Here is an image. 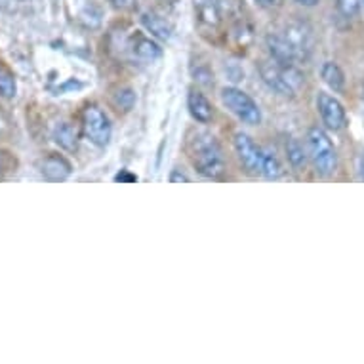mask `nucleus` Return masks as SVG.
<instances>
[{
    "mask_svg": "<svg viewBox=\"0 0 364 364\" xmlns=\"http://www.w3.org/2000/svg\"><path fill=\"white\" fill-rule=\"evenodd\" d=\"M271 58L282 63H298L313 50V31L304 21H290L281 33L267 36Z\"/></svg>",
    "mask_w": 364,
    "mask_h": 364,
    "instance_id": "nucleus-1",
    "label": "nucleus"
},
{
    "mask_svg": "<svg viewBox=\"0 0 364 364\" xmlns=\"http://www.w3.org/2000/svg\"><path fill=\"white\" fill-rule=\"evenodd\" d=\"M186 151L189 161L198 173L206 178L218 179L225 173V156L218 139L206 130H193L187 136Z\"/></svg>",
    "mask_w": 364,
    "mask_h": 364,
    "instance_id": "nucleus-2",
    "label": "nucleus"
},
{
    "mask_svg": "<svg viewBox=\"0 0 364 364\" xmlns=\"http://www.w3.org/2000/svg\"><path fill=\"white\" fill-rule=\"evenodd\" d=\"M195 8V23L200 35L210 42H218L223 35V23L227 16L237 18L239 0H193Z\"/></svg>",
    "mask_w": 364,
    "mask_h": 364,
    "instance_id": "nucleus-3",
    "label": "nucleus"
},
{
    "mask_svg": "<svg viewBox=\"0 0 364 364\" xmlns=\"http://www.w3.org/2000/svg\"><path fill=\"white\" fill-rule=\"evenodd\" d=\"M259 75L263 82L281 96H296V92L304 86V75L296 63H282L271 58L269 61H262Z\"/></svg>",
    "mask_w": 364,
    "mask_h": 364,
    "instance_id": "nucleus-4",
    "label": "nucleus"
},
{
    "mask_svg": "<svg viewBox=\"0 0 364 364\" xmlns=\"http://www.w3.org/2000/svg\"><path fill=\"white\" fill-rule=\"evenodd\" d=\"M307 151H309L313 166L321 176H332L338 166V155L326 132L318 126H313L307 132Z\"/></svg>",
    "mask_w": 364,
    "mask_h": 364,
    "instance_id": "nucleus-5",
    "label": "nucleus"
},
{
    "mask_svg": "<svg viewBox=\"0 0 364 364\" xmlns=\"http://www.w3.org/2000/svg\"><path fill=\"white\" fill-rule=\"evenodd\" d=\"M221 102H223V105H225L237 119L242 120L245 124L256 126L262 122L259 105H257L248 94H245L242 90L233 88V86L223 88L221 90Z\"/></svg>",
    "mask_w": 364,
    "mask_h": 364,
    "instance_id": "nucleus-6",
    "label": "nucleus"
},
{
    "mask_svg": "<svg viewBox=\"0 0 364 364\" xmlns=\"http://www.w3.org/2000/svg\"><path fill=\"white\" fill-rule=\"evenodd\" d=\"M82 132L92 144L97 147H105L111 141L113 128H111L109 117L103 113V109L97 105H88L82 111Z\"/></svg>",
    "mask_w": 364,
    "mask_h": 364,
    "instance_id": "nucleus-7",
    "label": "nucleus"
},
{
    "mask_svg": "<svg viewBox=\"0 0 364 364\" xmlns=\"http://www.w3.org/2000/svg\"><path fill=\"white\" fill-rule=\"evenodd\" d=\"M316 109H318V113H321L323 122L328 126L330 130L338 132L343 130L347 126L346 109H343V105H341L334 96L321 92L318 97H316Z\"/></svg>",
    "mask_w": 364,
    "mask_h": 364,
    "instance_id": "nucleus-8",
    "label": "nucleus"
},
{
    "mask_svg": "<svg viewBox=\"0 0 364 364\" xmlns=\"http://www.w3.org/2000/svg\"><path fill=\"white\" fill-rule=\"evenodd\" d=\"M235 153L239 156V161L242 162V166L250 173H262V159L263 149L254 144V139L246 134H237L233 139Z\"/></svg>",
    "mask_w": 364,
    "mask_h": 364,
    "instance_id": "nucleus-9",
    "label": "nucleus"
},
{
    "mask_svg": "<svg viewBox=\"0 0 364 364\" xmlns=\"http://www.w3.org/2000/svg\"><path fill=\"white\" fill-rule=\"evenodd\" d=\"M73 172L71 162L61 155L44 156L41 162V173L48 181H65Z\"/></svg>",
    "mask_w": 364,
    "mask_h": 364,
    "instance_id": "nucleus-10",
    "label": "nucleus"
},
{
    "mask_svg": "<svg viewBox=\"0 0 364 364\" xmlns=\"http://www.w3.org/2000/svg\"><path fill=\"white\" fill-rule=\"evenodd\" d=\"M130 52L134 54V58L139 61H151L159 60L162 55V48L156 44L155 41H151L149 36L141 35V33H136L132 35L130 38Z\"/></svg>",
    "mask_w": 364,
    "mask_h": 364,
    "instance_id": "nucleus-11",
    "label": "nucleus"
},
{
    "mask_svg": "<svg viewBox=\"0 0 364 364\" xmlns=\"http://www.w3.org/2000/svg\"><path fill=\"white\" fill-rule=\"evenodd\" d=\"M187 107H189V113L197 122L200 124H208L214 119V109H212V103L208 102V97L204 96L203 92L198 90H191L189 96H187Z\"/></svg>",
    "mask_w": 364,
    "mask_h": 364,
    "instance_id": "nucleus-12",
    "label": "nucleus"
},
{
    "mask_svg": "<svg viewBox=\"0 0 364 364\" xmlns=\"http://www.w3.org/2000/svg\"><path fill=\"white\" fill-rule=\"evenodd\" d=\"M52 138L61 149L77 151L80 134H78V128L73 122H58L54 132H52Z\"/></svg>",
    "mask_w": 364,
    "mask_h": 364,
    "instance_id": "nucleus-13",
    "label": "nucleus"
},
{
    "mask_svg": "<svg viewBox=\"0 0 364 364\" xmlns=\"http://www.w3.org/2000/svg\"><path fill=\"white\" fill-rule=\"evenodd\" d=\"M141 23L159 41H168L172 36V25H170V21L159 16L156 12H145L141 16Z\"/></svg>",
    "mask_w": 364,
    "mask_h": 364,
    "instance_id": "nucleus-14",
    "label": "nucleus"
},
{
    "mask_svg": "<svg viewBox=\"0 0 364 364\" xmlns=\"http://www.w3.org/2000/svg\"><path fill=\"white\" fill-rule=\"evenodd\" d=\"M321 75H323L324 82L328 84L330 88L334 90V92H341L343 90V84H346V78H343V73L336 63L332 61H326L321 69Z\"/></svg>",
    "mask_w": 364,
    "mask_h": 364,
    "instance_id": "nucleus-15",
    "label": "nucleus"
},
{
    "mask_svg": "<svg viewBox=\"0 0 364 364\" xmlns=\"http://www.w3.org/2000/svg\"><path fill=\"white\" fill-rule=\"evenodd\" d=\"M111 100H113V105L119 109V111L128 113V111L134 107V103H136V92L132 88H128V86H122V88L114 90Z\"/></svg>",
    "mask_w": 364,
    "mask_h": 364,
    "instance_id": "nucleus-16",
    "label": "nucleus"
},
{
    "mask_svg": "<svg viewBox=\"0 0 364 364\" xmlns=\"http://www.w3.org/2000/svg\"><path fill=\"white\" fill-rule=\"evenodd\" d=\"M18 92V84H16V77L14 73L0 63V97L4 100H12Z\"/></svg>",
    "mask_w": 364,
    "mask_h": 364,
    "instance_id": "nucleus-17",
    "label": "nucleus"
},
{
    "mask_svg": "<svg viewBox=\"0 0 364 364\" xmlns=\"http://www.w3.org/2000/svg\"><path fill=\"white\" fill-rule=\"evenodd\" d=\"M262 176H265L267 179H279L282 176L281 162L275 156V153H271V151H263Z\"/></svg>",
    "mask_w": 364,
    "mask_h": 364,
    "instance_id": "nucleus-18",
    "label": "nucleus"
},
{
    "mask_svg": "<svg viewBox=\"0 0 364 364\" xmlns=\"http://www.w3.org/2000/svg\"><path fill=\"white\" fill-rule=\"evenodd\" d=\"M305 149L304 145L299 144L298 139H288L287 144V159L288 162L292 164L294 168H301L305 166Z\"/></svg>",
    "mask_w": 364,
    "mask_h": 364,
    "instance_id": "nucleus-19",
    "label": "nucleus"
},
{
    "mask_svg": "<svg viewBox=\"0 0 364 364\" xmlns=\"http://www.w3.org/2000/svg\"><path fill=\"white\" fill-rule=\"evenodd\" d=\"M336 6H338L341 16H346V18L349 19L358 16V10H360V6H358V0H336Z\"/></svg>",
    "mask_w": 364,
    "mask_h": 364,
    "instance_id": "nucleus-20",
    "label": "nucleus"
},
{
    "mask_svg": "<svg viewBox=\"0 0 364 364\" xmlns=\"http://www.w3.org/2000/svg\"><path fill=\"white\" fill-rule=\"evenodd\" d=\"M117 10H132L136 6V0H109Z\"/></svg>",
    "mask_w": 364,
    "mask_h": 364,
    "instance_id": "nucleus-21",
    "label": "nucleus"
},
{
    "mask_svg": "<svg viewBox=\"0 0 364 364\" xmlns=\"http://www.w3.org/2000/svg\"><path fill=\"white\" fill-rule=\"evenodd\" d=\"M181 181H183V183H187V181H189V178H187L186 173L173 170V172L170 173V183H181Z\"/></svg>",
    "mask_w": 364,
    "mask_h": 364,
    "instance_id": "nucleus-22",
    "label": "nucleus"
},
{
    "mask_svg": "<svg viewBox=\"0 0 364 364\" xmlns=\"http://www.w3.org/2000/svg\"><path fill=\"white\" fill-rule=\"evenodd\" d=\"M357 172H358V178L360 181H364V149L360 151V155L357 159Z\"/></svg>",
    "mask_w": 364,
    "mask_h": 364,
    "instance_id": "nucleus-23",
    "label": "nucleus"
},
{
    "mask_svg": "<svg viewBox=\"0 0 364 364\" xmlns=\"http://www.w3.org/2000/svg\"><path fill=\"white\" fill-rule=\"evenodd\" d=\"M136 176H132V173H128L124 170V172L122 173H119V176H117V178H114V181H136Z\"/></svg>",
    "mask_w": 364,
    "mask_h": 364,
    "instance_id": "nucleus-24",
    "label": "nucleus"
},
{
    "mask_svg": "<svg viewBox=\"0 0 364 364\" xmlns=\"http://www.w3.org/2000/svg\"><path fill=\"white\" fill-rule=\"evenodd\" d=\"M257 2H262L263 6H281L282 4V0H257Z\"/></svg>",
    "mask_w": 364,
    "mask_h": 364,
    "instance_id": "nucleus-25",
    "label": "nucleus"
},
{
    "mask_svg": "<svg viewBox=\"0 0 364 364\" xmlns=\"http://www.w3.org/2000/svg\"><path fill=\"white\" fill-rule=\"evenodd\" d=\"M298 2L299 4H304V6H315L318 0H298Z\"/></svg>",
    "mask_w": 364,
    "mask_h": 364,
    "instance_id": "nucleus-26",
    "label": "nucleus"
},
{
    "mask_svg": "<svg viewBox=\"0 0 364 364\" xmlns=\"http://www.w3.org/2000/svg\"><path fill=\"white\" fill-rule=\"evenodd\" d=\"M0 172H2V156H0Z\"/></svg>",
    "mask_w": 364,
    "mask_h": 364,
    "instance_id": "nucleus-27",
    "label": "nucleus"
}]
</instances>
